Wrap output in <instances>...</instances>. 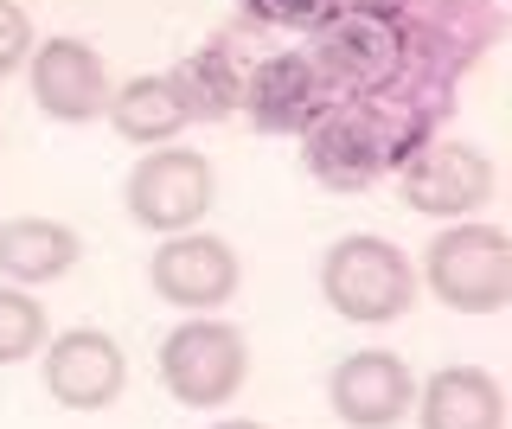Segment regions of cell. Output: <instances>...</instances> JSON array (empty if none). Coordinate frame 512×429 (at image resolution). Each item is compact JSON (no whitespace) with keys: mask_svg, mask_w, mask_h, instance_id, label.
Masks as SVG:
<instances>
[{"mask_svg":"<svg viewBox=\"0 0 512 429\" xmlns=\"http://www.w3.org/2000/svg\"><path fill=\"white\" fill-rule=\"evenodd\" d=\"M32 65V103L45 109L52 122H96L109 109V71L96 58V45L84 39H45L26 52Z\"/></svg>","mask_w":512,"mask_h":429,"instance_id":"obj_10","label":"cell"},{"mask_svg":"<svg viewBox=\"0 0 512 429\" xmlns=\"http://www.w3.org/2000/svg\"><path fill=\"white\" fill-rule=\"evenodd\" d=\"M346 0H250V13L263 26H288V33H314L320 20H333Z\"/></svg>","mask_w":512,"mask_h":429,"instance_id":"obj_17","label":"cell"},{"mask_svg":"<svg viewBox=\"0 0 512 429\" xmlns=\"http://www.w3.org/2000/svg\"><path fill=\"white\" fill-rule=\"evenodd\" d=\"M397 186H404V205H416V212H429V218H474L480 205L493 199V161L474 141L429 135L404 154Z\"/></svg>","mask_w":512,"mask_h":429,"instance_id":"obj_6","label":"cell"},{"mask_svg":"<svg viewBox=\"0 0 512 429\" xmlns=\"http://www.w3.org/2000/svg\"><path fill=\"white\" fill-rule=\"evenodd\" d=\"M416 263L391 237H372V231H352L320 257V295L340 321H359V327H391L416 308Z\"/></svg>","mask_w":512,"mask_h":429,"instance_id":"obj_1","label":"cell"},{"mask_svg":"<svg viewBox=\"0 0 512 429\" xmlns=\"http://www.w3.org/2000/svg\"><path fill=\"white\" fill-rule=\"evenodd\" d=\"M39 378L52 391V404H64V410H109L128 385V359L109 333L71 327V333H52V346L39 359Z\"/></svg>","mask_w":512,"mask_h":429,"instance_id":"obj_9","label":"cell"},{"mask_svg":"<svg viewBox=\"0 0 512 429\" xmlns=\"http://www.w3.org/2000/svg\"><path fill=\"white\" fill-rule=\"evenodd\" d=\"M32 52V20L20 0H0V77H13Z\"/></svg>","mask_w":512,"mask_h":429,"instance_id":"obj_18","label":"cell"},{"mask_svg":"<svg viewBox=\"0 0 512 429\" xmlns=\"http://www.w3.org/2000/svg\"><path fill=\"white\" fill-rule=\"evenodd\" d=\"M84 244H77L71 225L58 218H7L0 225V282H20V289H39V282L71 276Z\"/></svg>","mask_w":512,"mask_h":429,"instance_id":"obj_13","label":"cell"},{"mask_svg":"<svg viewBox=\"0 0 512 429\" xmlns=\"http://www.w3.org/2000/svg\"><path fill=\"white\" fill-rule=\"evenodd\" d=\"M173 77V90L186 97L192 109V122H212V116H231L237 97H244V71H237V58H231V45H205V52H192L180 71H167Z\"/></svg>","mask_w":512,"mask_h":429,"instance_id":"obj_15","label":"cell"},{"mask_svg":"<svg viewBox=\"0 0 512 429\" xmlns=\"http://www.w3.org/2000/svg\"><path fill=\"white\" fill-rule=\"evenodd\" d=\"M148 282L167 308L212 314L237 295V250L212 231H173L148 257Z\"/></svg>","mask_w":512,"mask_h":429,"instance_id":"obj_7","label":"cell"},{"mask_svg":"<svg viewBox=\"0 0 512 429\" xmlns=\"http://www.w3.org/2000/svg\"><path fill=\"white\" fill-rule=\"evenodd\" d=\"M45 346V308L20 282H0V365H20Z\"/></svg>","mask_w":512,"mask_h":429,"instance_id":"obj_16","label":"cell"},{"mask_svg":"<svg viewBox=\"0 0 512 429\" xmlns=\"http://www.w3.org/2000/svg\"><path fill=\"white\" fill-rule=\"evenodd\" d=\"M212 199H218V173L205 154H192V148H148L135 161V173H128V186H122V205H128V218H135L141 231H160V237H173V231H192L205 212H212Z\"/></svg>","mask_w":512,"mask_h":429,"instance_id":"obj_5","label":"cell"},{"mask_svg":"<svg viewBox=\"0 0 512 429\" xmlns=\"http://www.w3.org/2000/svg\"><path fill=\"white\" fill-rule=\"evenodd\" d=\"M327 404L346 429H397L416 404V378L397 353H346L340 365L327 372Z\"/></svg>","mask_w":512,"mask_h":429,"instance_id":"obj_8","label":"cell"},{"mask_svg":"<svg viewBox=\"0 0 512 429\" xmlns=\"http://www.w3.org/2000/svg\"><path fill=\"white\" fill-rule=\"evenodd\" d=\"M416 282H429V295L455 314L506 308L512 301V237L500 225H480V218H455L448 231L429 237Z\"/></svg>","mask_w":512,"mask_h":429,"instance_id":"obj_3","label":"cell"},{"mask_svg":"<svg viewBox=\"0 0 512 429\" xmlns=\"http://www.w3.org/2000/svg\"><path fill=\"white\" fill-rule=\"evenodd\" d=\"M109 122H116V135L135 141V148H167L192 122V109H186L180 90H173V77H135V84L109 90Z\"/></svg>","mask_w":512,"mask_h":429,"instance_id":"obj_14","label":"cell"},{"mask_svg":"<svg viewBox=\"0 0 512 429\" xmlns=\"http://www.w3.org/2000/svg\"><path fill=\"white\" fill-rule=\"evenodd\" d=\"M250 378V340L218 314H186L160 340V385L186 410H224Z\"/></svg>","mask_w":512,"mask_h":429,"instance_id":"obj_4","label":"cell"},{"mask_svg":"<svg viewBox=\"0 0 512 429\" xmlns=\"http://www.w3.org/2000/svg\"><path fill=\"white\" fill-rule=\"evenodd\" d=\"M237 109H244L263 135H301L320 109H327V84H320L308 52H276L256 71H244V97H237Z\"/></svg>","mask_w":512,"mask_h":429,"instance_id":"obj_11","label":"cell"},{"mask_svg":"<svg viewBox=\"0 0 512 429\" xmlns=\"http://www.w3.org/2000/svg\"><path fill=\"white\" fill-rule=\"evenodd\" d=\"M410 410L416 429H506V391L487 365H442Z\"/></svg>","mask_w":512,"mask_h":429,"instance_id":"obj_12","label":"cell"},{"mask_svg":"<svg viewBox=\"0 0 512 429\" xmlns=\"http://www.w3.org/2000/svg\"><path fill=\"white\" fill-rule=\"evenodd\" d=\"M301 148H308V173L320 186L359 193V186L378 180V173L404 167V154L416 141L372 103H327L308 129H301Z\"/></svg>","mask_w":512,"mask_h":429,"instance_id":"obj_2","label":"cell"},{"mask_svg":"<svg viewBox=\"0 0 512 429\" xmlns=\"http://www.w3.org/2000/svg\"><path fill=\"white\" fill-rule=\"evenodd\" d=\"M212 429H269V423H250V417H224V423H212Z\"/></svg>","mask_w":512,"mask_h":429,"instance_id":"obj_19","label":"cell"}]
</instances>
